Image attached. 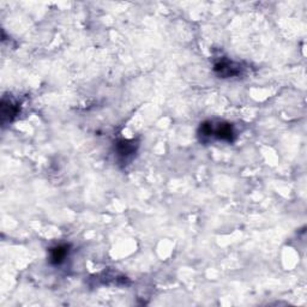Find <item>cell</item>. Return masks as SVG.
<instances>
[{"label":"cell","instance_id":"obj_1","mask_svg":"<svg viewBox=\"0 0 307 307\" xmlns=\"http://www.w3.org/2000/svg\"><path fill=\"white\" fill-rule=\"evenodd\" d=\"M137 147H138V144L133 141L118 142V144H116V155H118L120 158H123V160L124 158L126 160L129 156L133 155V154L136 153Z\"/></svg>","mask_w":307,"mask_h":307},{"label":"cell","instance_id":"obj_2","mask_svg":"<svg viewBox=\"0 0 307 307\" xmlns=\"http://www.w3.org/2000/svg\"><path fill=\"white\" fill-rule=\"evenodd\" d=\"M69 256V246L67 245H59L53 247L51 250L50 255V261L53 265H60L66 259V257Z\"/></svg>","mask_w":307,"mask_h":307},{"label":"cell","instance_id":"obj_3","mask_svg":"<svg viewBox=\"0 0 307 307\" xmlns=\"http://www.w3.org/2000/svg\"><path fill=\"white\" fill-rule=\"evenodd\" d=\"M215 71L218 73V76H222L224 78V77L238 75L240 72V69H239V65L234 67V62L232 61H220L215 65Z\"/></svg>","mask_w":307,"mask_h":307},{"label":"cell","instance_id":"obj_4","mask_svg":"<svg viewBox=\"0 0 307 307\" xmlns=\"http://www.w3.org/2000/svg\"><path fill=\"white\" fill-rule=\"evenodd\" d=\"M10 107H7V104L2 101V106H1V118L2 121L5 123L6 118H8V120H12L13 116H16L17 113H18V108H17L12 102H8Z\"/></svg>","mask_w":307,"mask_h":307}]
</instances>
